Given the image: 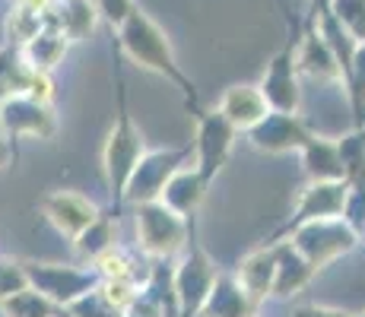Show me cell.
<instances>
[{"label":"cell","instance_id":"6da1fadb","mask_svg":"<svg viewBox=\"0 0 365 317\" xmlns=\"http://www.w3.org/2000/svg\"><path fill=\"white\" fill-rule=\"evenodd\" d=\"M118 48H121L140 70H150V73H156V76H165L172 86H178L181 95H185V102H187V108L194 111V118L203 111L197 86L185 76V70H181V63L172 51V41H168V35L159 29V23L150 16V13H143L137 6V10L118 26Z\"/></svg>","mask_w":365,"mask_h":317},{"label":"cell","instance_id":"7a4b0ae2","mask_svg":"<svg viewBox=\"0 0 365 317\" xmlns=\"http://www.w3.org/2000/svg\"><path fill=\"white\" fill-rule=\"evenodd\" d=\"M143 152H146L143 133H140V127L130 118L124 76L118 73V115H115L108 137H105V150H102V168H105V181H108V190H111V200H115V213L121 209L124 185H128L133 165L140 162Z\"/></svg>","mask_w":365,"mask_h":317},{"label":"cell","instance_id":"3957f363","mask_svg":"<svg viewBox=\"0 0 365 317\" xmlns=\"http://www.w3.org/2000/svg\"><path fill=\"white\" fill-rule=\"evenodd\" d=\"M359 238L362 235L343 216H331V219H312V222L296 225L283 241H289L308 260V266L318 273L324 266H331L334 260L346 257L349 251H356Z\"/></svg>","mask_w":365,"mask_h":317},{"label":"cell","instance_id":"277c9868","mask_svg":"<svg viewBox=\"0 0 365 317\" xmlns=\"http://www.w3.org/2000/svg\"><path fill=\"white\" fill-rule=\"evenodd\" d=\"M216 266L210 260V254L203 251V244L197 241V235H187V244L181 251L178 266L172 270V292H175V317H197L200 305L207 298L210 286L216 279Z\"/></svg>","mask_w":365,"mask_h":317},{"label":"cell","instance_id":"5b68a950","mask_svg":"<svg viewBox=\"0 0 365 317\" xmlns=\"http://www.w3.org/2000/svg\"><path fill=\"white\" fill-rule=\"evenodd\" d=\"M187 159H194V146H165V150H146L140 162L133 165L128 185H124L121 203L140 207V203H153L163 197V187L168 185L178 168L187 165Z\"/></svg>","mask_w":365,"mask_h":317},{"label":"cell","instance_id":"8992f818","mask_svg":"<svg viewBox=\"0 0 365 317\" xmlns=\"http://www.w3.org/2000/svg\"><path fill=\"white\" fill-rule=\"evenodd\" d=\"M187 235H191V222L175 216L159 200L137 207V241L146 257L153 260L178 257L187 244Z\"/></svg>","mask_w":365,"mask_h":317},{"label":"cell","instance_id":"52a82bcc","mask_svg":"<svg viewBox=\"0 0 365 317\" xmlns=\"http://www.w3.org/2000/svg\"><path fill=\"white\" fill-rule=\"evenodd\" d=\"M23 273H26L29 289L41 292L48 301H54L61 311H64L70 301L83 298V295L93 292L102 283L96 266L83 270V266H70V264H35V260H26Z\"/></svg>","mask_w":365,"mask_h":317},{"label":"cell","instance_id":"ba28073f","mask_svg":"<svg viewBox=\"0 0 365 317\" xmlns=\"http://www.w3.org/2000/svg\"><path fill=\"white\" fill-rule=\"evenodd\" d=\"M235 137L238 130L220 111H200L197 115V137H194V168L200 172V178L213 181L216 175L226 168L229 156L235 150Z\"/></svg>","mask_w":365,"mask_h":317},{"label":"cell","instance_id":"9c48e42d","mask_svg":"<svg viewBox=\"0 0 365 317\" xmlns=\"http://www.w3.org/2000/svg\"><path fill=\"white\" fill-rule=\"evenodd\" d=\"M0 130L4 137H29V140H54L58 115L51 105L16 93L0 98Z\"/></svg>","mask_w":365,"mask_h":317},{"label":"cell","instance_id":"30bf717a","mask_svg":"<svg viewBox=\"0 0 365 317\" xmlns=\"http://www.w3.org/2000/svg\"><path fill=\"white\" fill-rule=\"evenodd\" d=\"M346 181H308V187L299 194V203L292 209V219H286L277 232L270 235V241H283L296 225L312 222V219H331V216H343V207H346Z\"/></svg>","mask_w":365,"mask_h":317},{"label":"cell","instance_id":"8fae6325","mask_svg":"<svg viewBox=\"0 0 365 317\" xmlns=\"http://www.w3.org/2000/svg\"><path fill=\"white\" fill-rule=\"evenodd\" d=\"M257 89H261L264 102L270 111H283V115H299V105H302V89H299V73H296V48L283 45L277 54H273V61L267 63L261 83H257Z\"/></svg>","mask_w":365,"mask_h":317},{"label":"cell","instance_id":"7c38bea8","mask_svg":"<svg viewBox=\"0 0 365 317\" xmlns=\"http://www.w3.org/2000/svg\"><path fill=\"white\" fill-rule=\"evenodd\" d=\"M312 130L299 115H283V111H267L264 121L248 130V143L257 152L267 156H286V152H299L308 143Z\"/></svg>","mask_w":365,"mask_h":317},{"label":"cell","instance_id":"4fadbf2b","mask_svg":"<svg viewBox=\"0 0 365 317\" xmlns=\"http://www.w3.org/2000/svg\"><path fill=\"white\" fill-rule=\"evenodd\" d=\"M41 213L70 241L80 238L89 225L99 219V207L89 197L73 194V190H54V194H48L41 200Z\"/></svg>","mask_w":365,"mask_h":317},{"label":"cell","instance_id":"5bb4252c","mask_svg":"<svg viewBox=\"0 0 365 317\" xmlns=\"http://www.w3.org/2000/svg\"><path fill=\"white\" fill-rule=\"evenodd\" d=\"M296 73H305L312 80H340V63H336L331 45L321 35L314 16L308 19L305 35L296 45Z\"/></svg>","mask_w":365,"mask_h":317},{"label":"cell","instance_id":"9a60e30c","mask_svg":"<svg viewBox=\"0 0 365 317\" xmlns=\"http://www.w3.org/2000/svg\"><path fill=\"white\" fill-rule=\"evenodd\" d=\"M210 185L200 178V172L194 165H185L178 168V172L168 178V185L163 187V197H159V203L168 207L175 216H181V219L191 222L194 216H197L203 197H207Z\"/></svg>","mask_w":365,"mask_h":317},{"label":"cell","instance_id":"2e32d148","mask_svg":"<svg viewBox=\"0 0 365 317\" xmlns=\"http://www.w3.org/2000/svg\"><path fill=\"white\" fill-rule=\"evenodd\" d=\"M216 111H220L238 133H248L255 124L264 121V115L270 108H267V102H264V95L257 86H251V83H235V86H229L226 93H222L220 108Z\"/></svg>","mask_w":365,"mask_h":317},{"label":"cell","instance_id":"e0dca14e","mask_svg":"<svg viewBox=\"0 0 365 317\" xmlns=\"http://www.w3.org/2000/svg\"><path fill=\"white\" fill-rule=\"evenodd\" d=\"M270 248H273V289H270V295L289 298V295L302 292L314 276L308 260L302 257L289 241H273Z\"/></svg>","mask_w":365,"mask_h":317},{"label":"cell","instance_id":"ac0fdd59","mask_svg":"<svg viewBox=\"0 0 365 317\" xmlns=\"http://www.w3.org/2000/svg\"><path fill=\"white\" fill-rule=\"evenodd\" d=\"M257 305L245 295L232 273H216L197 317H255Z\"/></svg>","mask_w":365,"mask_h":317},{"label":"cell","instance_id":"d6986e66","mask_svg":"<svg viewBox=\"0 0 365 317\" xmlns=\"http://www.w3.org/2000/svg\"><path fill=\"white\" fill-rule=\"evenodd\" d=\"M299 156L308 181H346V168H343L340 143L336 140L312 133L308 143L299 150Z\"/></svg>","mask_w":365,"mask_h":317},{"label":"cell","instance_id":"ffe728a7","mask_svg":"<svg viewBox=\"0 0 365 317\" xmlns=\"http://www.w3.org/2000/svg\"><path fill=\"white\" fill-rule=\"evenodd\" d=\"M232 276L238 279V286L245 289V295L261 308V301L270 298V289H273V248L264 244V248L245 254V257L238 260Z\"/></svg>","mask_w":365,"mask_h":317},{"label":"cell","instance_id":"44dd1931","mask_svg":"<svg viewBox=\"0 0 365 317\" xmlns=\"http://www.w3.org/2000/svg\"><path fill=\"white\" fill-rule=\"evenodd\" d=\"M99 13L93 0H61L48 13V26H54L67 41H83L96 32Z\"/></svg>","mask_w":365,"mask_h":317},{"label":"cell","instance_id":"7402d4cb","mask_svg":"<svg viewBox=\"0 0 365 317\" xmlns=\"http://www.w3.org/2000/svg\"><path fill=\"white\" fill-rule=\"evenodd\" d=\"M67 48H70V41L54 29V26L45 23V29H38L23 45V54H19V58H23V63L29 70H35V73H51V70L64 61Z\"/></svg>","mask_w":365,"mask_h":317},{"label":"cell","instance_id":"603a6c76","mask_svg":"<svg viewBox=\"0 0 365 317\" xmlns=\"http://www.w3.org/2000/svg\"><path fill=\"white\" fill-rule=\"evenodd\" d=\"M115 219H118V216H99V219L89 225L80 238H73L76 254L96 264L105 251L115 248Z\"/></svg>","mask_w":365,"mask_h":317},{"label":"cell","instance_id":"cb8c5ba5","mask_svg":"<svg viewBox=\"0 0 365 317\" xmlns=\"http://www.w3.org/2000/svg\"><path fill=\"white\" fill-rule=\"evenodd\" d=\"M0 308H4L6 317H61V311L54 301H48L41 292H35V289L26 286L23 292L10 295L6 301H0Z\"/></svg>","mask_w":365,"mask_h":317},{"label":"cell","instance_id":"d4e9b609","mask_svg":"<svg viewBox=\"0 0 365 317\" xmlns=\"http://www.w3.org/2000/svg\"><path fill=\"white\" fill-rule=\"evenodd\" d=\"M346 83V95H349V108H353V124L365 127V41L356 45L353 61H349V70L343 76Z\"/></svg>","mask_w":365,"mask_h":317},{"label":"cell","instance_id":"484cf974","mask_svg":"<svg viewBox=\"0 0 365 317\" xmlns=\"http://www.w3.org/2000/svg\"><path fill=\"white\" fill-rule=\"evenodd\" d=\"M327 10L343 32L362 45L365 41V0H327Z\"/></svg>","mask_w":365,"mask_h":317},{"label":"cell","instance_id":"4316f807","mask_svg":"<svg viewBox=\"0 0 365 317\" xmlns=\"http://www.w3.org/2000/svg\"><path fill=\"white\" fill-rule=\"evenodd\" d=\"M29 73L32 70L23 63V58H19L16 51H10V48H4V51H0V98L26 93Z\"/></svg>","mask_w":365,"mask_h":317},{"label":"cell","instance_id":"83f0119b","mask_svg":"<svg viewBox=\"0 0 365 317\" xmlns=\"http://www.w3.org/2000/svg\"><path fill=\"white\" fill-rule=\"evenodd\" d=\"M45 23H48V16L26 10V6H19V4H13L10 16H6V35H10V41H16V45H26L35 32L45 29Z\"/></svg>","mask_w":365,"mask_h":317},{"label":"cell","instance_id":"f1b7e54d","mask_svg":"<svg viewBox=\"0 0 365 317\" xmlns=\"http://www.w3.org/2000/svg\"><path fill=\"white\" fill-rule=\"evenodd\" d=\"M64 311H67L70 317H121V314H124L121 308H115L108 298H105L99 286H96L93 292H86L83 298L70 301Z\"/></svg>","mask_w":365,"mask_h":317},{"label":"cell","instance_id":"f546056e","mask_svg":"<svg viewBox=\"0 0 365 317\" xmlns=\"http://www.w3.org/2000/svg\"><path fill=\"white\" fill-rule=\"evenodd\" d=\"M93 266H96V273H99L102 279H137V276H133V264H130V257H128L124 251H118V248L105 251Z\"/></svg>","mask_w":365,"mask_h":317},{"label":"cell","instance_id":"4dcf8cb0","mask_svg":"<svg viewBox=\"0 0 365 317\" xmlns=\"http://www.w3.org/2000/svg\"><path fill=\"white\" fill-rule=\"evenodd\" d=\"M29 286L26 283V273L19 260H0V301H6L10 295L23 292Z\"/></svg>","mask_w":365,"mask_h":317},{"label":"cell","instance_id":"1f68e13d","mask_svg":"<svg viewBox=\"0 0 365 317\" xmlns=\"http://www.w3.org/2000/svg\"><path fill=\"white\" fill-rule=\"evenodd\" d=\"M93 4H96V13H99L102 19H108L115 29L137 10V0H93Z\"/></svg>","mask_w":365,"mask_h":317},{"label":"cell","instance_id":"d6a6232c","mask_svg":"<svg viewBox=\"0 0 365 317\" xmlns=\"http://www.w3.org/2000/svg\"><path fill=\"white\" fill-rule=\"evenodd\" d=\"M121 317H165V311H163V305H159V301L143 289V292H140V298L133 301V305Z\"/></svg>","mask_w":365,"mask_h":317},{"label":"cell","instance_id":"836d02e7","mask_svg":"<svg viewBox=\"0 0 365 317\" xmlns=\"http://www.w3.org/2000/svg\"><path fill=\"white\" fill-rule=\"evenodd\" d=\"M289 317H353L343 308H327V305H296Z\"/></svg>","mask_w":365,"mask_h":317},{"label":"cell","instance_id":"e575fe53","mask_svg":"<svg viewBox=\"0 0 365 317\" xmlns=\"http://www.w3.org/2000/svg\"><path fill=\"white\" fill-rule=\"evenodd\" d=\"M10 159H13V150H10V143H6L4 130H0V172H4V168L10 165Z\"/></svg>","mask_w":365,"mask_h":317},{"label":"cell","instance_id":"d590c367","mask_svg":"<svg viewBox=\"0 0 365 317\" xmlns=\"http://www.w3.org/2000/svg\"><path fill=\"white\" fill-rule=\"evenodd\" d=\"M312 4H314V10H318V6H324V4H327V0H312Z\"/></svg>","mask_w":365,"mask_h":317},{"label":"cell","instance_id":"8d00e7d4","mask_svg":"<svg viewBox=\"0 0 365 317\" xmlns=\"http://www.w3.org/2000/svg\"><path fill=\"white\" fill-rule=\"evenodd\" d=\"M353 317H365V311H362V314H353Z\"/></svg>","mask_w":365,"mask_h":317},{"label":"cell","instance_id":"74e56055","mask_svg":"<svg viewBox=\"0 0 365 317\" xmlns=\"http://www.w3.org/2000/svg\"><path fill=\"white\" fill-rule=\"evenodd\" d=\"M362 235H365V229H362Z\"/></svg>","mask_w":365,"mask_h":317}]
</instances>
